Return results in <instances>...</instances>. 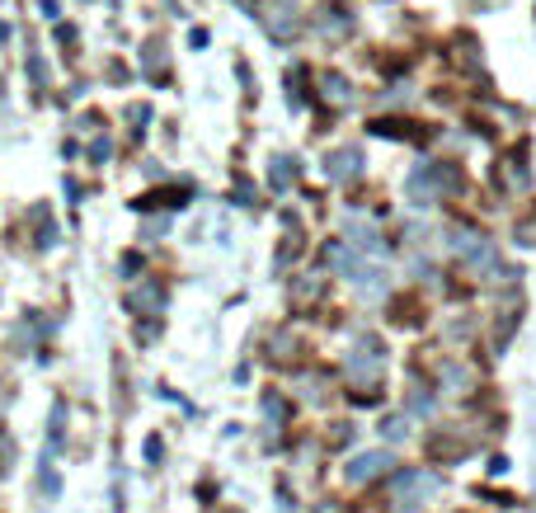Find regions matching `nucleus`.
I'll return each mask as SVG.
<instances>
[{"label": "nucleus", "mask_w": 536, "mask_h": 513, "mask_svg": "<svg viewBox=\"0 0 536 513\" xmlns=\"http://www.w3.org/2000/svg\"><path fill=\"white\" fill-rule=\"evenodd\" d=\"M348 240H353V245H367L372 255H381V236H377V226H372V222L348 217Z\"/></svg>", "instance_id": "9d476101"}, {"label": "nucleus", "mask_w": 536, "mask_h": 513, "mask_svg": "<svg viewBox=\"0 0 536 513\" xmlns=\"http://www.w3.org/2000/svg\"><path fill=\"white\" fill-rule=\"evenodd\" d=\"M61 424H66V410L57 405V410H53V434H47V443H53V452L61 448ZM53 452H47V457H53Z\"/></svg>", "instance_id": "6ab92c4d"}, {"label": "nucleus", "mask_w": 536, "mask_h": 513, "mask_svg": "<svg viewBox=\"0 0 536 513\" xmlns=\"http://www.w3.org/2000/svg\"><path fill=\"white\" fill-rule=\"evenodd\" d=\"M150 113H156L150 104H137V109H127V123H132V132H137V137H142V132L150 127Z\"/></svg>", "instance_id": "f3484780"}, {"label": "nucleus", "mask_w": 536, "mask_h": 513, "mask_svg": "<svg viewBox=\"0 0 536 513\" xmlns=\"http://www.w3.org/2000/svg\"><path fill=\"white\" fill-rule=\"evenodd\" d=\"M395 513H424V509L418 504H395Z\"/></svg>", "instance_id": "393cba45"}, {"label": "nucleus", "mask_w": 536, "mask_h": 513, "mask_svg": "<svg viewBox=\"0 0 536 513\" xmlns=\"http://www.w3.org/2000/svg\"><path fill=\"white\" fill-rule=\"evenodd\" d=\"M321 90H325V99H339V104H344V99H348V80L344 76H325Z\"/></svg>", "instance_id": "dca6fc26"}, {"label": "nucleus", "mask_w": 536, "mask_h": 513, "mask_svg": "<svg viewBox=\"0 0 536 513\" xmlns=\"http://www.w3.org/2000/svg\"><path fill=\"white\" fill-rule=\"evenodd\" d=\"M438 387H447V391H466V387H471V372L457 368V362H447L443 377H438Z\"/></svg>", "instance_id": "4468645a"}, {"label": "nucleus", "mask_w": 536, "mask_h": 513, "mask_svg": "<svg viewBox=\"0 0 536 513\" xmlns=\"http://www.w3.org/2000/svg\"><path fill=\"white\" fill-rule=\"evenodd\" d=\"M395 467V452H358L353 461H348V481H353V485H362V481H377V476L381 471H391Z\"/></svg>", "instance_id": "0eeeda50"}, {"label": "nucleus", "mask_w": 536, "mask_h": 513, "mask_svg": "<svg viewBox=\"0 0 536 513\" xmlns=\"http://www.w3.org/2000/svg\"><path fill=\"white\" fill-rule=\"evenodd\" d=\"M447 245L457 250L466 264H471L475 273H499L494 269V245H490V236H480V231H471V226H457V231H447Z\"/></svg>", "instance_id": "7ed1b4c3"}, {"label": "nucleus", "mask_w": 536, "mask_h": 513, "mask_svg": "<svg viewBox=\"0 0 536 513\" xmlns=\"http://www.w3.org/2000/svg\"><path fill=\"white\" fill-rule=\"evenodd\" d=\"M259 405H264V424H268V428H278L282 419H288V401H282L278 391H264Z\"/></svg>", "instance_id": "ddd939ff"}, {"label": "nucleus", "mask_w": 536, "mask_h": 513, "mask_svg": "<svg viewBox=\"0 0 536 513\" xmlns=\"http://www.w3.org/2000/svg\"><path fill=\"white\" fill-rule=\"evenodd\" d=\"M146 461H150V467H156V461H160V438H156V434L146 438Z\"/></svg>", "instance_id": "b1692460"}, {"label": "nucleus", "mask_w": 536, "mask_h": 513, "mask_svg": "<svg viewBox=\"0 0 536 513\" xmlns=\"http://www.w3.org/2000/svg\"><path fill=\"white\" fill-rule=\"evenodd\" d=\"M321 33H348V14H339V10L329 14V10H325V14H321Z\"/></svg>", "instance_id": "a211bd4d"}, {"label": "nucleus", "mask_w": 536, "mask_h": 513, "mask_svg": "<svg viewBox=\"0 0 536 513\" xmlns=\"http://www.w3.org/2000/svg\"><path fill=\"white\" fill-rule=\"evenodd\" d=\"M348 387H353V401H377L381 395V372H386V344L377 335H362L353 344V354L344 362Z\"/></svg>", "instance_id": "f257e3e1"}, {"label": "nucleus", "mask_w": 536, "mask_h": 513, "mask_svg": "<svg viewBox=\"0 0 536 513\" xmlns=\"http://www.w3.org/2000/svg\"><path fill=\"white\" fill-rule=\"evenodd\" d=\"M160 66H165V43H160V38H150V43H146V53H142V76H150V80H165V71H160Z\"/></svg>", "instance_id": "9b49d317"}, {"label": "nucleus", "mask_w": 536, "mask_h": 513, "mask_svg": "<svg viewBox=\"0 0 536 513\" xmlns=\"http://www.w3.org/2000/svg\"><path fill=\"white\" fill-rule=\"evenodd\" d=\"M381 434H386V438H405V434H410V419H400V415H395V419L381 424Z\"/></svg>", "instance_id": "412c9836"}, {"label": "nucleus", "mask_w": 536, "mask_h": 513, "mask_svg": "<svg viewBox=\"0 0 536 513\" xmlns=\"http://www.w3.org/2000/svg\"><path fill=\"white\" fill-rule=\"evenodd\" d=\"M43 494H47V500L57 494V476H53V461H47V457H43Z\"/></svg>", "instance_id": "4be33fe9"}, {"label": "nucleus", "mask_w": 536, "mask_h": 513, "mask_svg": "<svg viewBox=\"0 0 536 513\" xmlns=\"http://www.w3.org/2000/svg\"><path fill=\"white\" fill-rule=\"evenodd\" d=\"M433 490H438V476H428V471H400L391 481L395 504H424Z\"/></svg>", "instance_id": "39448f33"}, {"label": "nucleus", "mask_w": 536, "mask_h": 513, "mask_svg": "<svg viewBox=\"0 0 536 513\" xmlns=\"http://www.w3.org/2000/svg\"><path fill=\"white\" fill-rule=\"evenodd\" d=\"M362 175V151L358 146H339V151L325 156V179L329 184H344V179H358Z\"/></svg>", "instance_id": "423d86ee"}, {"label": "nucleus", "mask_w": 536, "mask_h": 513, "mask_svg": "<svg viewBox=\"0 0 536 513\" xmlns=\"http://www.w3.org/2000/svg\"><path fill=\"white\" fill-rule=\"evenodd\" d=\"M165 231H170V217H150L146 222V236H165Z\"/></svg>", "instance_id": "5701e85b"}, {"label": "nucleus", "mask_w": 536, "mask_h": 513, "mask_svg": "<svg viewBox=\"0 0 536 513\" xmlns=\"http://www.w3.org/2000/svg\"><path fill=\"white\" fill-rule=\"evenodd\" d=\"M433 410V391L424 382H410V395H405V415H428Z\"/></svg>", "instance_id": "f8f14e48"}, {"label": "nucleus", "mask_w": 536, "mask_h": 513, "mask_svg": "<svg viewBox=\"0 0 536 513\" xmlns=\"http://www.w3.org/2000/svg\"><path fill=\"white\" fill-rule=\"evenodd\" d=\"M109 156H113V142H109V137H99V142L90 146V165H104Z\"/></svg>", "instance_id": "aec40b11"}, {"label": "nucleus", "mask_w": 536, "mask_h": 513, "mask_svg": "<svg viewBox=\"0 0 536 513\" xmlns=\"http://www.w3.org/2000/svg\"><path fill=\"white\" fill-rule=\"evenodd\" d=\"M259 20H264V28H268V38H273V43H288L296 33V0H264Z\"/></svg>", "instance_id": "20e7f679"}, {"label": "nucleus", "mask_w": 536, "mask_h": 513, "mask_svg": "<svg viewBox=\"0 0 536 513\" xmlns=\"http://www.w3.org/2000/svg\"><path fill=\"white\" fill-rule=\"evenodd\" d=\"M132 311H150V316L165 311V288L160 283H142L137 292H132Z\"/></svg>", "instance_id": "1a4fd4ad"}, {"label": "nucleus", "mask_w": 536, "mask_h": 513, "mask_svg": "<svg viewBox=\"0 0 536 513\" xmlns=\"http://www.w3.org/2000/svg\"><path fill=\"white\" fill-rule=\"evenodd\" d=\"M405 189L414 203H433L443 193H461V170L457 165H443V160H418Z\"/></svg>", "instance_id": "f03ea898"}, {"label": "nucleus", "mask_w": 536, "mask_h": 513, "mask_svg": "<svg viewBox=\"0 0 536 513\" xmlns=\"http://www.w3.org/2000/svg\"><path fill=\"white\" fill-rule=\"evenodd\" d=\"M296 170H301L296 156H273V165H268V184H273L278 193H288L292 179H296Z\"/></svg>", "instance_id": "6e6552de"}, {"label": "nucleus", "mask_w": 536, "mask_h": 513, "mask_svg": "<svg viewBox=\"0 0 536 513\" xmlns=\"http://www.w3.org/2000/svg\"><path fill=\"white\" fill-rule=\"evenodd\" d=\"M288 104L306 109V71H288Z\"/></svg>", "instance_id": "2eb2a0df"}]
</instances>
